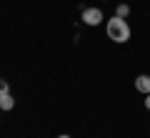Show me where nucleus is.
<instances>
[{
  "mask_svg": "<svg viewBox=\"0 0 150 138\" xmlns=\"http://www.w3.org/2000/svg\"><path fill=\"white\" fill-rule=\"evenodd\" d=\"M105 33H108V38H110L112 43H128L130 35H133L128 20H125V18H118V15H112L110 20L105 23Z\"/></svg>",
  "mask_w": 150,
  "mask_h": 138,
  "instance_id": "1",
  "label": "nucleus"
},
{
  "mask_svg": "<svg viewBox=\"0 0 150 138\" xmlns=\"http://www.w3.org/2000/svg\"><path fill=\"white\" fill-rule=\"evenodd\" d=\"M83 23L90 25V28L100 25V23H103V10H100V8H83Z\"/></svg>",
  "mask_w": 150,
  "mask_h": 138,
  "instance_id": "2",
  "label": "nucleus"
},
{
  "mask_svg": "<svg viewBox=\"0 0 150 138\" xmlns=\"http://www.w3.org/2000/svg\"><path fill=\"white\" fill-rule=\"evenodd\" d=\"M135 90H138V93H143V96H148L150 93V75H138V78H135Z\"/></svg>",
  "mask_w": 150,
  "mask_h": 138,
  "instance_id": "3",
  "label": "nucleus"
},
{
  "mask_svg": "<svg viewBox=\"0 0 150 138\" xmlns=\"http://www.w3.org/2000/svg\"><path fill=\"white\" fill-rule=\"evenodd\" d=\"M13 106H15V98H13L10 93L0 96V108H3V111H13Z\"/></svg>",
  "mask_w": 150,
  "mask_h": 138,
  "instance_id": "4",
  "label": "nucleus"
},
{
  "mask_svg": "<svg viewBox=\"0 0 150 138\" xmlns=\"http://www.w3.org/2000/svg\"><path fill=\"white\" fill-rule=\"evenodd\" d=\"M115 15H118V18H128L130 15V5H128V3H120V5L115 8Z\"/></svg>",
  "mask_w": 150,
  "mask_h": 138,
  "instance_id": "5",
  "label": "nucleus"
},
{
  "mask_svg": "<svg viewBox=\"0 0 150 138\" xmlns=\"http://www.w3.org/2000/svg\"><path fill=\"white\" fill-rule=\"evenodd\" d=\"M5 93H10V85L5 78H0V96H5Z\"/></svg>",
  "mask_w": 150,
  "mask_h": 138,
  "instance_id": "6",
  "label": "nucleus"
},
{
  "mask_svg": "<svg viewBox=\"0 0 150 138\" xmlns=\"http://www.w3.org/2000/svg\"><path fill=\"white\" fill-rule=\"evenodd\" d=\"M145 108H148V111H150V93H148V96H145Z\"/></svg>",
  "mask_w": 150,
  "mask_h": 138,
  "instance_id": "7",
  "label": "nucleus"
},
{
  "mask_svg": "<svg viewBox=\"0 0 150 138\" xmlns=\"http://www.w3.org/2000/svg\"><path fill=\"white\" fill-rule=\"evenodd\" d=\"M58 138H73V136H58Z\"/></svg>",
  "mask_w": 150,
  "mask_h": 138,
  "instance_id": "8",
  "label": "nucleus"
}]
</instances>
